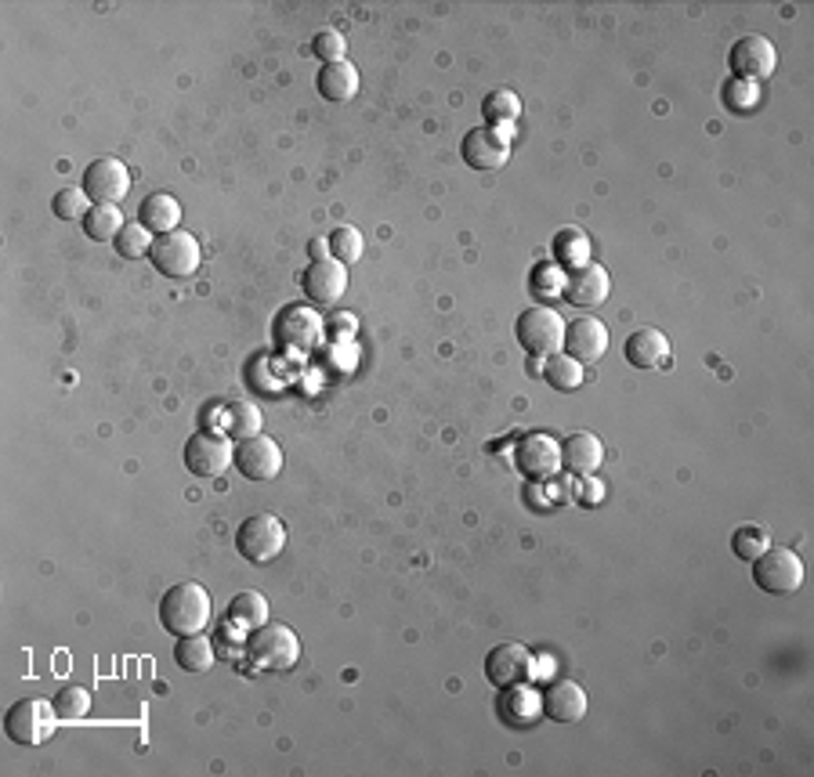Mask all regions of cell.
I'll use <instances>...</instances> for the list:
<instances>
[{
    "mask_svg": "<svg viewBox=\"0 0 814 777\" xmlns=\"http://www.w3.org/2000/svg\"><path fill=\"white\" fill-rule=\"evenodd\" d=\"M174 662L185 673H207L210 666H214V644H210L203 633H192V637H178Z\"/></svg>",
    "mask_w": 814,
    "mask_h": 777,
    "instance_id": "27",
    "label": "cell"
},
{
    "mask_svg": "<svg viewBox=\"0 0 814 777\" xmlns=\"http://www.w3.org/2000/svg\"><path fill=\"white\" fill-rule=\"evenodd\" d=\"M308 253H312V261H326L330 258V243H326V239H312V243H308Z\"/></svg>",
    "mask_w": 814,
    "mask_h": 777,
    "instance_id": "42",
    "label": "cell"
},
{
    "mask_svg": "<svg viewBox=\"0 0 814 777\" xmlns=\"http://www.w3.org/2000/svg\"><path fill=\"white\" fill-rule=\"evenodd\" d=\"M514 460L522 466V474L532 477V482H554L561 474V442L546 431H532L525 434L514 448Z\"/></svg>",
    "mask_w": 814,
    "mask_h": 777,
    "instance_id": "9",
    "label": "cell"
},
{
    "mask_svg": "<svg viewBox=\"0 0 814 777\" xmlns=\"http://www.w3.org/2000/svg\"><path fill=\"white\" fill-rule=\"evenodd\" d=\"M609 351V326L594 315L575 319L572 326H565V355L575 359L580 365H594L605 359Z\"/></svg>",
    "mask_w": 814,
    "mask_h": 777,
    "instance_id": "16",
    "label": "cell"
},
{
    "mask_svg": "<svg viewBox=\"0 0 814 777\" xmlns=\"http://www.w3.org/2000/svg\"><path fill=\"white\" fill-rule=\"evenodd\" d=\"M160 622L171 637H192L210 626V593L200 583H178L163 593Z\"/></svg>",
    "mask_w": 814,
    "mask_h": 777,
    "instance_id": "1",
    "label": "cell"
},
{
    "mask_svg": "<svg viewBox=\"0 0 814 777\" xmlns=\"http://www.w3.org/2000/svg\"><path fill=\"white\" fill-rule=\"evenodd\" d=\"M83 232L94 243H117V235L123 232L120 206H91V214L83 218Z\"/></svg>",
    "mask_w": 814,
    "mask_h": 777,
    "instance_id": "28",
    "label": "cell"
},
{
    "mask_svg": "<svg viewBox=\"0 0 814 777\" xmlns=\"http://www.w3.org/2000/svg\"><path fill=\"white\" fill-rule=\"evenodd\" d=\"M117 253L120 258H128V261H142L152 253V235L142 221H134V224H123V232L117 235Z\"/></svg>",
    "mask_w": 814,
    "mask_h": 777,
    "instance_id": "33",
    "label": "cell"
},
{
    "mask_svg": "<svg viewBox=\"0 0 814 777\" xmlns=\"http://www.w3.org/2000/svg\"><path fill=\"white\" fill-rule=\"evenodd\" d=\"M485 676L493 687H514L536 680V655L525 644H496L485 655Z\"/></svg>",
    "mask_w": 814,
    "mask_h": 777,
    "instance_id": "11",
    "label": "cell"
},
{
    "mask_svg": "<svg viewBox=\"0 0 814 777\" xmlns=\"http://www.w3.org/2000/svg\"><path fill=\"white\" fill-rule=\"evenodd\" d=\"M235 466H240L247 482H272L283 471V448L269 434L247 437V442L235 445Z\"/></svg>",
    "mask_w": 814,
    "mask_h": 777,
    "instance_id": "14",
    "label": "cell"
},
{
    "mask_svg": "<svg viewBox=\"0 0 814 777\" xmlns=\"http://www.w3.org/2000/svg\"><path fill=\"white\" fill-rule=\"evenodd\" d=\"M727 62H732V73L735 80H753V83H761L767 80L771 73L778 69V51L775 44H771L767 37H742L732 44V54H727Z\"/></svg>",
    "mask_w": 814,
    "mask_h": 777,
    "instance_id": "13",
    "label": "cell"
},
{
    "mask_svg": "<svg viewBox=\"0 0 814 777\" xmlns=\"http://www.w3.org/2000/svg\"><path fill=\"white\" fill-rule=\"evenodd\" d=\"M315 88H319L322 98H326V102H352V98L359 94V69L348 59L322 65Z\"/></svg>",
    "mask_w": 814,
    "mask_h": 777,
    "instance_id": "23",
    "label": "cell"
},
{
    "mask_svg": "<svg viewBox=\"0 0 814 777\" xmlns=\"http://www.w3.org/2000/svg\"><path fill=\"white\" fill-rule=\"evenodd\" d=\"M235 549L247 564H272L287 549V525L275 514H250L235 528Z\"/></svg>",
    "mask_w": 814,
    "mask_h": 777,
    "instance_id": "3",
    "label": "cell"
},
{
    "mask_svg": "<svg viewBox=\"0 0 814 777\" xmlns=\"http://www.w3.org/2000/svg\"><path fill=\"white\" fill-rule=\"evenodd\" d=\"M753 583L771 593V597H790V593L804 586V561L785 546H767L753 561Z\"/></svg>",
    "mask_w": 814,
    "mask_h": 777,
    "instance_id": "6",
    "label": "cell"
},
{
    "mask_svg": "<svg viewBox=\"0 0 814 777\" xmlns=\"http://www.w3.org/2000/svg\"><path fill=\"white\" fill-rule=\"evenodd\" d=\"M301 286H304L308 301H312V304H322V307L336 304L348 293V264L333 261V258L312 261V264H308L304 279H301Z\"/></svg>",
    "mask_w": 814,
    "mask_h": 777,
    "instance_id": "17",
    "label": "cell"
},
{
    "mask_svg": "<svg viewBox=\"0 0 814 777\" xmlns=\"http://www.w3.org/2000/svg\"><path fill=\"white\" fill-rule=\"evenodd\" d=\"M543 716L557 719V724H580L586 716V690L575 680H554L543 690Z\"/></svg>",
    "mask_w": 814,
    "mask_h": 777,
    "instance_id": "19",
    "label": "cell"
},
{
    "mask_svg": "<svg viewBox=\"0 0 814 777\" xmlns=\"http://www.w3.org/2000/svg\"><path fill=\"white\" fill-rule=\"evenodd\" d=\"M561 463H565L575 477H586L605 463V445H601V437L591 431H575L569 442H561Z\"/></svg>",
    "mask_w": 814,
    "mask_h": 777,
    "instance_id": "22",
    "label": "cell"
},
{
    "mask_svg": "<svg viewBox=\"0 0 814 777\" xmlns=\"http://www.w3.org/2000/svg\"><path fill=\"white\" fill-rule=\"evenodd\" d=\"M51 210H54V218H62V221H83L91 214V195L83 189H62L51 200Z\"/></svg>",
    "mask_w": 814,
    "mask_h": 777,
    "instance_id": "35",
    "label": "cell"
},
{
    "mask_svg": "<svg viewBox=\"0 0 814 777\" xmlns=\"http://www.w3.org/2000/svg\"><path fill=\"white\" fill-rule=\"evenodd\" d=\"M229 622H232V626L247 629V633L261 629L264 622H269V601H264L258 589L235 593V597L229 601Z\"/></svg>",
    "mask_w": 814,
    "mask_h": 777,
    "instance_id": "25",
    "label": "cell"
},
{
    "mask_svg": "<svg viewBox=\"0 0 814 777\" xmlns=\"http://www.w3.org/2000/svg\"><path fill=\"white\" fill-rule=\"evenodd\" d=\"M554 261H557V268H569V272L591 264V239H586V232L561 229L554 235Z\"/></svg>",
    "mask_w": 814,
    "mask_h": 777,
    "instance_id": "26",
    "label": "cell"
},
{
    "mask_svg": "<svg viewBox=\"0 0 814 777\" xmlns=\"http://www.w3.org/2000/svg\"><path fill=\"white\" fill-rule=\"evenodd\" d=\"M149 261L167 279H189V275L200 272V261H203L200 239H195L192 232H181V229L163 232V235L152 239Z\"/></svg>",
    "mask_w": 814,
    "mask_h": 777,
    "instance_id": "4",
    "label": "cell"
},
{
    "mask_svg": "<svg viewBox=\"0 0 814 777\" xmlns=\"http://www.w3.org/2000/svg\"><path fill=\"white\" fill-rule=\"evenodd\" d=\"M247 655L254 662L258 669H272V673H283V669H293L301 658V640L298 633L283 622H264L261 629L250 633L247 640Z\"/></svg>",
    "mask_w": 814,
    "mask_h": 777,
    "instance_id": "2",
    "label": "cell"
},
{
    "mask_svg": "<svg viewBox=\"0 0 814 777\" xmlns=\"http://www.w3.org/2000/svg\"><path fill=\"white\" fill-rule=\"evenodd\" d=\"M224 423H229V431L240 437V442L264 434V413L254 402H232L229 405V420H224Z\"/></svg>",
    "mask_w": 814,
    "mask_h": 777,
    "instance_id": "29",
    "label": "cell"
},
{
    "mask_svg": "<svg viewBox=\"0 0 814 777\" xmlns=\"http://www.w3.org/2000/svg\"><path fill=\"white\" fill-rule=\"evenodd\" d=\"M517 344L536 359L557 355V351L565 347V319L546 304L522 311V319H517Z\"/></svg>",
    "mask_w": 814,
    "mask_h": 777,
    "instance_id": "5",
    "label": "cell"
},
{
    "mask_svg": "<svg viewBox=\"0 0 814 777\" xmlns=\"http://www.w3.org/2000/svg\"><path fill=\"white\" fill-rule=\"evenodd\" d=\"M626 362L634 370H663L670 362V336L652 326H641L626 336Z\"/></svg>",
    "mask_w": 814,
    "mask_h": 777,
    "instance_id": "20",
    "label": "cell"
},
{
    "mask_svg": "<svg viewBox=\"0 0 814 777\" xmlns=\"http://www.w3.org/2000/svg\"><path fill=\"white\" fill-rule=\"evenodd\" d=\"M532 293L540 296V301H551V296L565 293V272L551 261V264H536L532 268Z\"/></svg>",
    "mask_w": 814,
    "mask_h": 777,
    "instance_id": "37",
    "label": "cell"
},
{
    "mask_svg": "<svg viewBox=\"0 0 814 777\" xmlns=\"http://www.w3.org/2000/svg\"><path fill=\"white\" fill-rule=\"evenodd\" d=\"M138 218H142L145 229L157 232V235L174 232L178 221H181V203L167 192H152L142 200V206H138Z\"/></svg>",
    "mask_w": 814,
    "mask_h": 777,
    "instance_id": "24",
    "label": "cell"
},
{
    "mask_svg": "<svg viewBox=\"0 0 814 777\" xmlns=\"http://www.w3.org/2000/svg\"><path fill=\"white\" fill-rule=\"evenodd\" d=\"M460 152L474 171H500L511 155V138L503 134V127H474L463 138Z\"/></svg>",
    "mask_w": 814,
    "mask_h": 777,
    "instance_id": "15",
    "label": "cell"
},
{
    "mask_svg": "<svg viewBox=\"0 0 814 777\" xmlns=\"http://www.w3.org/2000/svg\"><path fill=\"white\" fill-rule=\"evenodd\" d=\"M355 330H359V322H355V315H348V311H336V315L326 322V333L341 336V341H352Z\"/></svg>",
    "mask_w": 814,
    "mask_h": 777,
    "instance_id": "41",
    "label": "cell"
},
{
    "mask_svg": "<svg viewBox=\"0 0 814 777\" xmlns=\"http://www.w3.org/2000/svg\"><path fill=\"white\" fill-rule=\"evenodd\" d=\"M312 51H315L326 65H330V62H344V51H348L344 33H336V30H322V33H315Z\"/></svg>",
    "mask_w": 814,
    "mask_h": 777,
    "instance_id": "39",
    "label": "cell"
},
{
    "mask_svg": "<svg viewBox=\"0 0 814 777\" xmlns=\"http://www.w3.org/2000/svg\"><path fill=\"white\" fill-rule=\"evenodd\" d=\"M235 463V445L221 431H195L185 442V466L195 477H221Z\"/></svg>",
    "mask_w": 814,
    "mask_h": 777,
    "instance_id": "8",
    "label": "cell"
},
{
    "mask_svg": "<svg viewBox=\"0 0 814 777\" xmlns=\"http://www.w3.org/2000/svg\"><path fill=\"white\" fill-rule=\"evenodd\" d=\"M275 336L283 347H293V351H315L322 344V336H326V322H322L319 311L304 307V304H290L279 311L275 319Z\"/></svg>",
    "mask_w": 814,
    "mask_h": 777,
    "instance_id": "12",
    "label": "cell"
},
{
    "mask_svg": "<svg viewBox=\"0 0 814 777\" xmlns=\"http://www.w3.org/2000/svg\"><path fill=\"white\" fill-rule=\"evenodd\" d=\"M54 702H44V698H22L8 709L4 716V730L8 738L16 745H44L54 730Z\"/></svg>",
    "mask_w": 814,
    "mask_h": 777,
    "instance_id": "7",
    "label": "cell"
},
{
    "mask_svg": "<svg viewBox=\"0 0 814 777\" xmlns=\"http://www.w3.org/2000/svg\"><path fill=\"white\" fill-rule=\"evenodd\" d=\"M612 293V275L601 264H583L565 275V301L575 307H597Z\"/></svg>",
    "mask_w": 814,
    "mask_h": 777,
    "instance_id": "18",
    "label": "cell"
},
{
    "mask_svg": "<svg viewBox=\"0 0 814 777\" xmlns=\"http://www.w3.org/2000/svg\"><path fill=\"white\" fill-rule=\"evenodd\" d=\"M543 376L551 380L554 384V391H575L583 384V365L575 362V359H569V355H551L546 359V370H543Z\"/></svg>",
    "mask_w": 814,
    "mask_h": 777,
    "instance_id": "32",
    "label": "cell"
},
{
    "mask_svg": "<svg viewBox=\"0 0 814 777\" xmlns=\"http://www.w3.org/2000/svg\"><path fill=\"white\" fill-rule=\"evenodd\" d=\"M326 243H330V258L341 264H355L362 258V232L355 224H336L326 235Z\"/></svg>",
    "mask_w": 814,
    "mask_h": 777,
    "instance_id": "30",
    "label": "cell"
},
{
    "mask_svg": "<svg viewBox=\"0 0 814 777\" xmlns=\"http://www.w3.org/2000/svg\"><path fill=\"white\" fill-rule=\"evenodd\" d=\"M496 709L503 716V724H511V727H532L543 716V698L529 684H514V687H503Z\"/></svg>",
    "mask_w": 814,
    "mask_h": 777,
    "instance_id": "21",
    "label": "cell"
},
{
    "mask_svg": "<svg viewBox=\"0 0 814 777\" xmlns=\"http://www.w3.org/2000/svg\"><path fill=\"white\" fill-rule=\"evenodd\" d=\"M771 546V535L761 528V525H742L735 535H732V549H735V557H742V561H756L764 554V549Z\"/></svg>",
    "mask_w": 814,
    "mask_h": 777,
    "instance_id": "34",
    "label": "cell"
},
{
    "mask_svg": "<svg viewBox=\"0 0 814 777\" xmlns=\"http://www.w3.org/2000/svg\"><path fill=\"white\" fill-rule=\"evenodd\" d=\"M54 713H59V719H83L91 713V695L83 687L69 684L54 695Z\"/></svg>",
    "mask_w": 814,
    "mask_h": 777,
    "instance_id": "36",
    "label": "cell"
},
{
    "mask_svg": "<svg viewBox=\"0 0 814 777\" xmlns=\"http://www.w3.org/2000/svg\"><path fill=\"white\" fill-rule=\"evenodd\" d=\"M80 189L91 195L94 206H117L131 192V171L123 167V160L102 155V160H91V167L83 171Z\"/></svg>",
    "mask_w": 814,
    "mask_h": 777,
    "instance_id": "10",
    "label": "cell"
},
{
    "mask_svg": "<svg viewBox=\"0 0 814 777\" xmlns=\"http://www.w3.org/2000/svg\"><path fill=\"white\" fill-rule=\"evenodd\" d=\"M569 496L575 500V503H583V506H594V503H601V496H605V488H601L591 474L586 477H580V485H575Z\"/></svg>",
    "mask_w": 814,
    "mask_h": 777,
    "instance_id": "40",
    "label": "cell"
},
{
    "mask_svg": "<svg viewBox=\"0 0 814 777\" xmlns=\"http://www.w3.org/2000/svg\"><path fill=\"white\" fill-rule=\"evenodd\" d=\"M724 98H727V105L738 109V112H750L761 105V83H753V80H732L724 88Z\"/></svg>",
    "mask_w": 814,
    "mask_h": 777,
    "instance_id": "38",
    "label": "cell"
},
{
    "mask_svg": "<svg viewBox=\"0 0 814 777\" xmlns=\"http://www.w3.org/2000/svg\"><path fill=\"white\" fill-rule=\"evenodd\" d=\"M482 112H485L489 127H511L517 117H522V102H517L514 91H493L482 102Z\"/></svg>",
    "mask_w": 814,
    "mask_h": 777,
    "instance_id": "31",
    "label": "cell"
}]
</instances>
